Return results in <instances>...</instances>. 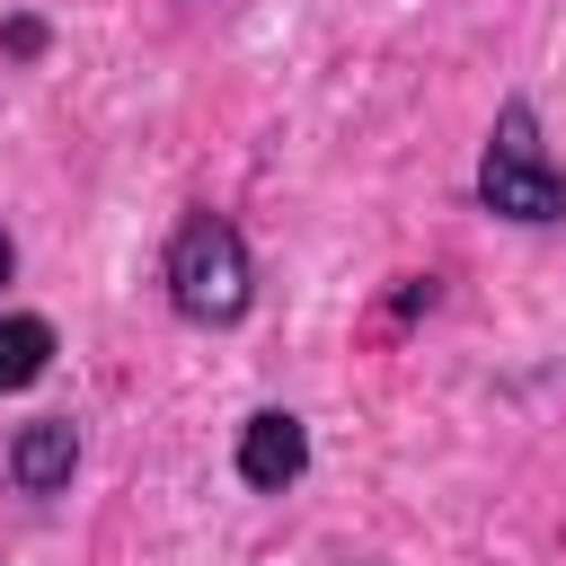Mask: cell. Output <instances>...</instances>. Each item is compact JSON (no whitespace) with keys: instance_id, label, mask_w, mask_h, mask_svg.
<instances>
[{"instance_id":"6da1fadb","label":"cell","mask_w":566,"mask_h":566,"mask_svg":"<svg viewBox=\"0 0 566 566\" xmlns=\"http://www.w3.org/2000/svg\"><path fill=\"white\" fill-rule=\"evenodd\" d=\"M159 274H168L177 318H195V327H239L248 301H256L248 239H239V221H221V212H186L177 239H168V265H159Z\"/></svg>"},{"instance_id":"52a82bcc","label":"cell","mask_w":566,"mask_h":566,"mask_svg":"<svg viewBox=\"0 0 566 566\" xmlns=\"http://www.w3.org/2000/svg\"><path fill=\"white\" fill-rule=\"evenodd\" d=\"M9 274H18V248H9V230H0V283H9Z\"/></svg>"},{"instance_id":"8992f818","label":"cell","mask_w":566,"mask_h":566,"mask_svg":"<svg viewBox=\"0 0 566 566\" xmlns=\"http://www.w3.org/2000/svg\"><path fill=\"white\" fill-rule=\"evenodd\" d=\"M53 44V27L44 18H0V62H35Z\"/></svg>"},{"instance_id":"277c9868","label":"cell","mask_w":566,"mask_h":566,"mask_svg":"<svg viewBox=\"0 0 566 566\" xmlns=\"http://www.w3.org/2000/svg\"><path fill=\"white\" fill-rule=\"evenodd\" d=\"M71 469H80V433H71L62 416H35V424L9 433V486H18V495H62Z\"/></svg>"},{"instance_id":"7a4b0ae2","label":"cell","mask_w":566,"mask_h":566,"mask_svg":"<svg viewBox=\"0 0 566 566\" xmlns=\"http://www.w3.org/2000/svg\"><path fill=\"white\" fill-rule=\"evenodd\" d=\"M478 203L504 212V221H522V230L566 221V168L548 159L531 97H504V106H495V133H486V150H478Z\"/></svg>"},{"instance_id":"3957f363","label":"cell","mask_w":566,"mask_h":566,"mask_svg":"<svg viewBox=\"0 0 566 566\" xmlns=\"http://www.w3.org/2000/svg\"><path fill=\"white\" fill-rule=\"evenodd\" d=\"M301 478H310V424H301L292 407H256V416L239 424V486L283 495V486H301Z\"/></svg>"},{"instance_id":"5b68a950","label":"cell","mask_w":566,"mask_h":566,"mask_svg":"<svg viewBox=\"0 0 566 566\" xmlns=\"http://www.w3.org/2000/svg\"><path fill=\"white\" fill-rule=\"evenodd\" d=\"M53 363V318L44 310H9L0 318V389H35Z\"/></svg>"}]
</instances>
